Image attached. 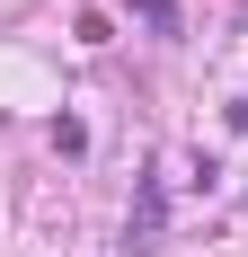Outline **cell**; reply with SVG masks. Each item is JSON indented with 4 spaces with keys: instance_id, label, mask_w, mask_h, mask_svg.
<instances>
[{
    "instance_id": "cell-1",
    "label": "cell",
    "mask_w": 248,
    "mask_h": 257,
    "mask_svg": "<svg viewBox=\"0 0 248 257\" xmlns=\"http://www.w3.org/2000/svg\"><path fill=\"white\" fill-rule=\"evenodd\" d=\"M124 9H133L151 36H177V0H124Z\"/></svg>"
}]
</instances>
